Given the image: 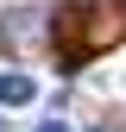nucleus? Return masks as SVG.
Masks as SVG:
<instances>
[{"instance_id": "1", "label": "nucleus", "mask_w": 126, "mask_h": 132, "mask_svg": "<svg viewBox=\"0 0 126 132\" xmlns=\"http://www.w3.org/2000/svg\"><path fill=\"white\" fill-rule=\"evenodd\" d=\"M32 94H38V88H32V76H0V107H25Z\"/></svg>"}, {"instance_id": "2", "label": "nucleus", "mask_w": 126, "mask_h": 132, "mask_svg": "<svg viewBox=\"0 0 126 132\" xmlns=\"http://www.w3.org/2000/svg\"><path fill=\"white\" fill-rule=\"evenodd\" d=\"M38 132H69V126H63V120H44V126H38Z\"/></svg>"}, {"instance_id": "3", "label": "nucleus", "mask_w": 126, "mask_h": 132, "mask_svg": "<svg viewBox=\"0 0 126 132\" xmlns=\"http://www.w3.org/2000/svg\"><path fill=\"white\" fill-rule=\"evenodd\" d=\"M0 132H6V120H0Z\"/></svg>"}]
</instances>
